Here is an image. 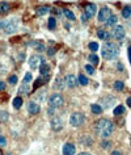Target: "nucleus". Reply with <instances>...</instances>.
<instances>
[{"instance_id":"obj_6","label":"nucleus","mask_w":131,"mask_h":155,"mask_svg":"<svg viewBox=\"0 0 131 155\" xmlns=\"http://www.w3.org/2000/svg\"><path fill=\"white\" fill-rule=\"evenodd\" d=\"M110 17H111V11H110V8H107V7H104V8L100 9L98 16H97L100 22H106Z\"/></svg>"},{"instance_id":"obj_31","label":"nucleus","mask_w":131,"mask_h":155,"mask_svg":"<svg viewBox=\"0 0 131 155\" xmlns=\"http://www.w3.org/2000/svg\"><path fill=\"white\" fill-rule=\"evenodd\" d=\"M55 26H56V20H55V17H50V18H49V29H50V30H54V29H55Z\"/></svg>"},{"instance_id":"obj_32","label":"nucleus","mask_w":131,"mask_h":155,"mask_svg":"<svg viewBox=\"0 0 131 155\" xmlns=\"http://www.w3.org/2000/svg\"><path fill=\"white\" fill-rule=\"evenodd\" d=\"M101 146H102L104 150H109L110 147H111V142L110 141H102L101 142Z\"/></svg>"},{"instance_id":"obj_1","label":"nucleus","mask_w":131,"mask_h":155,"mask_svg":"<svg viewBox=\"0 0 131 155\" xmlns=\"http://www.w3.org/2000/svg\"><path fill=\"white\" fill-rule=\"evenodd\" d=\"M94 130L102 138H107L114 130V124L107 118H100L94 122Z\"/></svg>"},{"instance_id":"obj_5","label":"nucleus","mask_w":131,"mask_h":155,"mask_svg":"<svg viewBox=\"0 0 131 155\" xmlns=\"http://www.w3.org/2000/svg\"><path fill=\"white\" fill-rule=\"evenodd\" d=\"M125 28H123L122 25H115L113 28V33H111V36H113L117 41H122L123 38H125Z\"/></svg>"},{"instance_id":"obj_10","label":"nucleus","mask_w":131,"mask_h":155,"mask_svg":"<svg viewBox=\"0 0 131 155\" xmlns=\"http://www.w3.org/2000/svg\"><path fill=\"white\" fill-rule=\"evenodd\" d=\"M96 11H97V7L94 4H92V3H88L85 5V8H84V15H85L87 18H91L96 15Z\"/></svg>"},{"instance_id":"obj_18","label":"nucleus","mask_w":131,"mask_h":155,"mask_svg":"<svg viewBox=\"0 0 131 155\" xmlns=\"http://www.w3.org/2000/svg\"><path fill=\"white\" fill-rule=\"evenodd\" d=\"M64 86H66L64 79H62V78L58 76L56 79H55V83H54V88H58V90H63Z\"/></svg>"},{"instance_id":"obj_16","label":"nucleus","mask_w":131,"mask_h":155,"mask_svg":"<svg viewBox=\"0 0 131 155\" xmlns=\"http://www.w3.org/2000/svg\"><path fill=\"white\" fill-rule=\"evenodd\" d=\"M11 11V5L7 2H0V15H7Z\"/></svg>"},{"instance_id":"obj_20","label":"nucleus","mask_w":131,"mask_h":155,"mask_svg":"<svg viewBox=\"0 0 131 155\" xmlns=\"http://www.w3.org/2000/svg\"><path fill=\"white\" fill-rule=\"evenodd\" d=\"M36 99H37L40 103H43L45 100H46V90H41V91H38L37 94H36Z\"/></svg>"},{"instance_id":"obj_13","label":"nucleus","mask_w":131,"mask_h":155,"mask_svg":"<svg viewBox=\"0 0 131 155\" xmlns=\"http://www.w3.org/2000/svg\"><path fill=\"white\" fill-rule=\"evenodd\" d=\"M62 151H63V155H75L76 147H75V145H72V143H64Z\"/></svg>"},{"instance_id":"obj_39","label":"nucleus","mask_w":131,"mask_h":155,"mask_svg":"<svg viewBox=\"0 0 131 155\" xmlns=\"http://www.w3.org/2000/svg\"><path fill=\"white\" fill-rule=\"evenodd\" d=\"M54 53H55V49L54 48H49L47 49V55L51 57V55H54Z\"/></svg>"},{"instance_id":"obj_26","label":"nucleus","mask_w":131,"mask_h":155,"mask_svg":"<svg viewBox=\"0 0 131 155\" xmlns=\"http://www.w3.org/2000/svg\"><path fill=\"white\" fill-rule=\"evenodd\" d=\"M125 107H123V105H118V107H115L114 108V112H113V113H114V116H121L122 113H125Z\"/></svg>"},{"instance_id":"obj_21","label":"nucleus","mask_w":131,"mask_h":155,"mask_svg":"<svg viewBox=\"0 0 131 155\" xmlns=\"http://www.w3.org/2000/svg\"><path fill=\"white\" fill-rule=\"evenodd\" d=\"M91 110H92V113H94V114H100V113H102V107L100 105V104H92Z\"/></svg>"},{"instance_id":"obj_14","label":"nucleus","mask_w":131,"mask_h":155,"mask_svg":"<svg viewBox=\"0 0 131 155\" xmlns=\"http://www.w3.org/2000/svg\"><path fill=\"white\" fill-rule=\"evenodd\" d=\"M97 37L100 38V40H102V41H109L110 33L107 32V30H105V29L100 28V29H97Z\"/></svg>"},{"instance_id":"obj_9","label":"nucleus","mask_w":131,"mask_h":155,"mask_svg":"<svg viewBox=\"0 0 131 155\" xmlns=\"http://www.w3.org/2000/svg\"><path fill=\"white\" fill-rule=\"evenodd\" d=\"M16 29H17V20H9V21H5L4 32H5L7 34H12Z\"/></svg>"},{"instance_id":"obj_41","label":"nucleus","mask_w":131,"mask_h":155,"mask_svg":"<svg viewBox=\"0 0 131 155\" xmlns=\"http://www.w3.org/2000/svg\"><path fill=\"white\" fill-rule=\"evenodd\" d=\"M4 90H5V83L0 82V91H4Z\"/></svg>"},{"instance_id":"obj_17","label":"nucleus","mask_w":131,"mask_h":155,"mask_svg":"<svg viewBox=\"0 0 131 155\" xmlns=\"http://www.w3.org/2000/svg\"><path fill=\"white\" fill-rule=\"evenodd\" d=\"M49 12H50V8L47 5H41V7H38V8L36 9V15H37V16H43V15L49 13Z\"/></svg>"},{"instance_id":"obj_29","label":"nucleus","mask_w":131,"mask_h":155,"mask_svg":"<svg viewBox=\"0 0 131 155\" xmlns=\"http://www.w3.org/2000/svg\"><path fill=\"white\" fill-rule=\"evenodd\" d=\"M117 21H118V17L114 16V15H111V17L105 22V24H106L107 26H110V25H115V24H117Z\"/></svg>"},{"instance_id":"obj_42","label":"nucleus","mask_w":131,"mask_h":155,"mask_svg":"<svg viewBox=\"0 0 131 155\" xmlns=\"http://www.w3.org/2000/svg\"><path fill=\"white\" fill-rule=\"evenodd\" d=\"M110 155H122V154H121V151H119V150H114Z\"/></svg>"},{"instance_id":"obj_7","label":"nucleus","mask_w":131,"mask_h":155,"mask_svg":"<svg viewBox=\"0 0 131 155\" xmlns=\"http://www.w3.org/2000/svg\"><path fill=\"white\" fill-rule=\"evenodd\" d=\"M50 125H51V129L54 131H60L62 129H63V121H62V118L58 117V116H55V117L51 118Z\"/></svg>"},{"instance_id":"obj_47","label":"nucleus","mask_w":131,"mask_h":155,"mask_svg":"<svg viewBox=\"0 0 131 155\" xmlns=\"http://www.w3.org/2000/svg\"><path fill=\"white\" fill-rule=\"evenodd\" d=\"M79 155H91V154L89 153H80Z\"/></svg>"},{"instance_id":"obj_2","label":"nucleus","mask_w":131,"mask_h":155,"mask_svg":"<svg viewBox=\"0 0 131 155\" xmlns=\"http://www.w3.org/2000/svg\"><path fill=\"white\" fill-rule=\"evenodd\" d=\"M101 54L105 59H114L119 55V48L114 42H106L101 49Z\"/></svg>"},{"instance_id":"obj_33","label":"nucleus","mask_w":131,"mask_h":155,"mask_svg":"<svg viewBox=\"0 0 131 155\" xmlns=\"http://www.w3.org/2000/svg\"><path fill=\"white\" fill-rule=\"evenodd\" d=\"M88 48H89L92 51H97V50H98V44H97V42H91V44L88 45Z\"/></svg>"},{"instance_id":"obj_40","label":"nucleus","mask_w":131,"mask_h":155,"mask_svg":"<svg viewBox=\"0 0 131 155\" xmlns=\"http://www.w3.org/2000/svg\"><path fill=\"white\" fill-rule=\"evenodd\" d=\"M127 57H129V62L131 63V46H129V49H127Z\"/></svg>"},{"instance_id":"obj_22","label":"nucleus","mask_w":131,"mask_h":155,"mask_svg":"<svg viewBox=\"0 0 131 155\" xmlns=\"http://www.w3.org/2000/svg\"><path fill=\"white\" fill-rule=\"evenodd\" d=\"M122 16L125 17V18L131 17V7H130V5H126L125 8L122 9Z\"/></svg>"},{"instance_id":"obj_4","label":"nucleus","mask_w":131,"mask_h":155,"mask_svg":"<svg viewBox=\"0 0 131 155\" xmlns=\"http://www.w3.org/2000/svg\"><path fill=\"white\" fill-rule=\"evenodd\" d=\"M84 122H85V116H84L81 112H75V113L71 114V117H70V124H71L72 126L79 127V126H81Z\"/></svg>"},{"instance_id":"obj_3","label":"nucleus","mask_w":131,"mask_h":155,"mask_svg":"<svg viewBox=\"0 0 131 155\" xmlns=\"http://www.w3.org/2000/svg\"><path fill=\"white\" fill-rule=\"evenodd\" d=\"M50 108H60L64 105V97L60 94H53L49 97Z\"/></svg>"},{"instance_id":"obj_28","label":"nucleus","mask_w":131,"mask_h":155,"mask_svg":"<svg viewBox=\"0 0 131 155\" xmlns=\"http://www.w3.org/2000/svg\"><path fill=\"white\" fill-rule=\"evenodd\" d=\"M114 90L115 91H122L123 90V87H125V84H123L122 80H117V82H114Z\"/></svg>"},{"instance_id":"obj_23","label":"nucleus","mask_w":131,"mask_h":155,"mask_svg":"<svg viewBox=\"0 0 131 155\" xmlns=\"http://www.w3.org/2000/svg\"><path fill=\"white\" fill-rule=\"evenodd\" d=\"M88 61H89L92 64H98V62H100L97 54H94V53L93 54H89V57H88Z\"/></svg>"},{"instance_id":"obj_37","label":"nucleus","mask_w":131,"mask_h":155,"mask_svg":"<svg viewBox=\"0 0 131 155\" xmlns=\"http://www.w3.org/2000/svg\"><path fill=\"white\" fill-rule=\"evenodd\" d=\"M30 80H32V74L30 72H26V75L24 78V83H29Z\"/></svg>"},{"instance_id":"obj_46","label":"nucleus","mask_w":131,"mask_h":155,"mask_svg":"<svg viewBox=\"0 0 131 155\" xmlns=\"http://www.w3.org/2000/svg\"><path fill=\"white\" fill-rule=\"evenodd\" d=\"M85 18H87V17H85V15H83V16H81V21H83V22H85Z\"/></svg>"},{"instance_id":"obj_35","label":"nucleus","mask_w":131,"mask_h":155,"mask_svg":"<svg viewBox=\"0 0 131 155\" xmlns=\"http://www.w3.org/2000/svg\"><path fill=\"white\" fill-rule=\"evenodd\" d=\"M8 120V113L5 110H2L0 112V121H7Z\"/></svg>"},{"instance_id":"obj_30","label":"nucleus","mask_w":131,"mask_h":155,"mask_svg":"<svg viewBox=\"0 0 131 155\" xmlns=\"http://www.w3.org/2000/svg\"><path fill=\"white\" fill-rule=\"evenodd\" d=\"M78 80H79V83L81 84V86H87L88 84V79L85 78V75H83V74H80V75L78 76Z\"/></svg>"},{"instance_id":"obj_43","label":"nucleus","mask_w":131,"mask_h":155,"mask_svg":"<svg viewBox=\"0 0 131 155\" xmlns=\"http://www.w3.org/2000/svg\"><path fill=\"white\" fill-rule=\"evenodd\" d=\"M117 68L119 70V71H123V64H122V63H118V64H117Z\"/></svg>"},{"instance_id":"obj_44","label":"nucleus","mask_w":131,"mask_h":155,"mask_svg":"<svg viewBox=\"0 0 131 155\" xmlns=\"http://www.w3.org/2000/svg\"><path fill=\"white\" fill-rule=\"evenodd\" d=\"M126 103H127V105H129V107L131 108V96H130V97H127V100H126Z\"/></svg>"},{"instance_id":"obj_27","label":"nucleus","mask_w":131,"mask_h":155,"mask_svg":"<svg viewBox=\"0 0 131 155\" xmlns=\"http://www.w3.org/2000/svg\"><path fill=\"white\" fill-rule=\"evenodd\" d=\"M63 13H64V16L68 18V20H71V21H74L75 20V15L71 12L70 9H67V8H64L63 9Z\"/></svg>"},{"instance_id":"obj_25","label":"nucleus","mask_w":131,"mask_h":155,"mask_svg":"<svg viewBox=\"0 0 131 155\" xmlns=\"http://www.w3.org/2000/svg\"><path fill=\"white\" fill-rule=\"evenodd\" d=\"M13 108H16V109H20L21 105H22V99L18 96V97H14L13 99Z\"/></svg>"},{"instance_id":"obj_49","label":"nucleus","mask_w":131,"mask_h":155,"mask_svg":"<svg viewBox=\"0 0 131 155\" xmlns=\"http://www.w3.org/2000/svg\"><path fill=\"white\" fill-rule=\"evenodd\" d=\"M7 155H12V154H7Z\"/></svg>"},{"instance_id":"obj_34","label":"nucleus","mask_w":131,"mask_h":155,"mask_svg":"<svg viewBox=\"0 0 131 155\" xmlns=\"http://www.w3.org/2000/svg\"><path fill=\"white\" fill-rule=\"evenodd\" d=\"M84 68H85V71L88 74H91V75H93V74H94V68H93V66H92V64H85V67H84Z\"/></svg>"},{"instance_id":"obj_15","label":"nucleus","mask_w":131,"mask_h":155,"mask_svg":"<svg viewBox=\"0 0 131 155\" xmlns=\"http://www.w3.org/2000/svg\"><path fill=\"white\" fill-rule=\"evenodd\" d=\"M40 72H41V76L50 78V67L49 64L45 63V61H42V64L40 66Z\"/></svg>"},{"instance_id":"obj_36","label":"nucleus","mask_w":131,"mask_h":155,"mask_svg":"<svg viewBox=\"0 0 131 155\" xmlns=\"http://www.w3.org/2000/svg\"><path fill=\"white\" fill-rule=\"evenodd\" d=\"M8 82H9V84L14 86V84L17 83V76H16V75H11V76H9V79H8Z\"/></svg>"},{"instance_id":"obj_19","label":"nucleus","mask_w":131,"mask_h":155,"mask_svg":"<svg viewBox=\"0 0 131 155\" xmlns=\"http://www.w3.org/2000/svg\"><path fill=\"white\" fill-rule=\"evenodd\" d=\"M32 48H34L37 50V51H45V45H42L41 42H38V41H34V42H30L29 44Z\"/></svg>"},{"instance_id":"obj_38","label":"nucleus","mask_w":131,"mask_h":155,"mask_svg":"<svg viewBox=\"0 0 131 155\" xmlns=\"http://www.w3.org/2000/svg\"><path fill=\"white\" fill-rule=\"evenodd\" d=\"M5 145H7V139H5V137L0 135V146H5Z\"/></svg>"},{"instance_id":"obj_12","label":"nucleus","mask_w":131,"mask_h":155,"mask_svg":"<svg viewBox=\"0 0 131 155\" xmlns=\"http://www.w3.org/2000/svg\"><path fill=\"white\" fill-rule=\"evenodd\" d=\"M64 82H66V86H67V87L74 88V87H76V84L79 83V80H78V78H76L75 75L70 74V75H67L64 78Z\"/></svg>"},{"instance_id":"obj_24","label":"nucleus","mask_w":131,"mask_h":155,"mask_svg":"<svg viewBox=\"0 0 131 155\" xmlns=\"http://www.w3.org/2000/svg\"><path fill=\"white\" fill-rule=\"evenodd\" d=\"M18 92H20V94L29 95L30 90H29V86H28V83H22V84H21V87H20V90H18Z\"/></svg>"},{"instance_id":"obj_48","label":"nucleus","mask_w":131,"mask_h":155,"mask_svg":"<svg viewBox=\"0 0 131 155\" xmlns=\"http://www.w3.org/2000/svg\"><path fill=\"white\" fill-rule=\"evenodd\" d=\"M0 155H3V153H2V150H0Z\"/></svg>"},{"instance_id":"obj_8","label":"nucleus","mask_w":131,"mask_h":155,"mask_svg":"<svg viewBox=\"0 0 131 155\" xmlns=\"http://www.w3.org/2000/svg\"><path fill=\"white\" fill-rule=\"evenodd\" d=\"M26 109H28L29 114H38L41 112V107L36 101H29L26 104Z\"/></svg>"},{"instance_id":"obj_45","label":"nucleus","mask_w":131,"mask_h":155,"mask_svg":"<svg viewBox=\"0 0 131 155\" xmlns=\"http://www.w3.org/2000/svg\"><path fill=\"white\" fill-rule=\"evenodd\" d=\"M4 25H5V21H0V29L4 28Z\"/></svg>"},{"instance_id":"obj_11","label":"nucleus","mask_w":131,"mask_h":155,"mask_svg":"<svg viewBox=\"0 0 131 155\" xmlns=\"http://www.w3.org/2000/svg\"><path fill=\"white\" fill-rule=\"evenodd\" d=\"M42 58L41 57H38V55H32L29 58V66H30V68H38L42 64Z\"/></svg>"}]
</instances>
